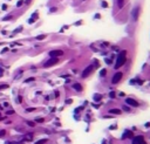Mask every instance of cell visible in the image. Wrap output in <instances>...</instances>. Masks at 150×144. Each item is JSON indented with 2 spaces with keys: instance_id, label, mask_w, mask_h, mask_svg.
Segmentation results:
<instances>
[{
  "instance_id": "26",
  "label": "cell",
  "mask_w": 150,
  "mask_h": 144,
  "mask_svg": "<svg viewBox=\"0 0 150 144\" xmlns=\"http://www.w3.org/2000/svg\"><path fill=\"white\" fill-rule=\"evenodd\" d=\"M32 81H34V77H29V79H27L26 82H32Z\"/></svg>"
},
{
  "instance_id": "8",
  "label": "cell",
  "mask_w": 150,
  "mask_h": 144,
  "mask_svg": "<svg viewBox=\"0 0 150 144\" xmlns=\"http://www.w3.org/2000/svg\"><path fill=\"white\" fill-rule=\"evenodd\" d=\"M138 13H139V8H138V7H135L134 12H133V16H134V20H135V21L138 19Z\"/></svg>"
},
{
  "instance_id": "14",
  "label": "cell",
  "mask_w": 150,
  "mask_h": 144,
  "mask_svg": "<svg viewBox=\"0 0 150 144\" xmlns=\"http://www.w3.org/2000/svg\"><path fill=\"white\" fill-rule=\"evenodd\" d=\"M117 2H118V7H120V8H122V7H123L124 0H117Z\"/></svg>"
},
{
  "instance_id": "32",
  "label": "cell",
  "mask_w": 150,
  "mask_h": 144,
  "mask_svg": "<svg viewBox=\"0 0 150 144\" xmlns=\"http://www.w3.org/2000/svg\"><path fill=\"white\" fill-rule=\"evenodd\" d=\"M123 109H124V110H125V111H129V110H130V109H129V108H128V107H124V108H123Z\"/></svg>"
},
{
  "instance_id": "27",
  "label": "cell",
  "mask_w": 150,
  "mask_h": 144,
  "mask_svg": "<svg viewBox=\"0 0 150 144\" xmlns=\"http://www.w3.org/2000/svg\"><path fill=\"white\" fill-rule=\"evenodd\" d=\"M27 124H28V125H31V127H34V124H35V123L34 122H27Z\"/></svg>"
},
{
  "instance_id": "11",
  "label": "cell",
  "mask_w": 150,
  "mask_h": 144,
  "mask_svg": "<svg viewBox=\"0 0 150 144\" xmlns=\"http://www.w3.org/2000/svg\"><path fill=\"white\" fill-rule=\"evenodd\" d=\"M73 87H74L75 90H77V91H81L82 89H83V88H82V85H81L80 83H75V84L73 85Z\"/></svg>"
},
{
  "instance_id": "5",
  "label": "cell",
  "mask_w": 150,
  "mask_h": 144,
  "mask_svg": "<svg viewBox=\"0 0 150 144\" xmlns=\"http://www.w3.org/2000/svg\"><path fill=\"white\" fill-rule=\"evenodd\" d=\"M49 55H50V58H58V56H62V55H63V52L60 50V49H58V50H52V52L49 53Z\"/></svg>"
},
{
  "instance_id": "10",
  "label": "cell",
  "mask_w": 150,
  "mask_h": 144,
  "mask_svg": "<svg viewBox=\"0 0 150 144\" xmlns=\"http://www.w3.org/2000/svg\"><path fill=\"white\" fill-rule=\"evenodd\" d=\"M129 137H133V132L131 131H125L122 136V138H129Z\"/></svg>"
},
{
  "instance_id": "29",
  "label": "cell",
  "mask_w": 150,
  "mask_h": 144,
  "mask_svg": "<svg viewBox=\"0 0 150 144\" xmlns=\"http://www.w3.org/2000/svg\"><path fill=\"white\" fill-rule=\"evenodd\" d=\"M102 5H103V7H108V4L106 2V1H103V4H102Z\"/></svg>"
},
{
  "instance_id": "12",
  "label": "cell",
  "mask_w": 150,
  "mask_h": 144,
  "mask_svg": "<svg viewBox=\"0 0 150 144\" xmlns=\"http://www.w3.org/2000/svg\"><path fill=\"white\" fill-rule=\"evenodd\" d=\"M37 18H38V13H34V14H33V16L31 18V19H29V22H31V24H32V22H34Z\"/></svg>"
},
{
  "instance_id": "28",
  "label": "cell",
  "mask_w": 150,
  "mask_h": 144,
  "mask_svg": "<svg viewBox=\"0 0 150 144\" xmlns=\"http://www.w3.org/2000/svg\"><path fill=\"white\" fill-rule=\"evenodd\" d=\"M37 122H43V118H37Z\"/></svg>"
},
{
  "instance_id": "22",
  "label": "cell",
  "mask_w": 150,
  "mask_h": 144,
  "mask_svg": "<svg viewBox=\"0 0 150 144\" xmlns=\"http://www.w3.org/2000/svg\"><path fill=\"white\" fill-rule=\"evenodd\" d=\"M6 114H7V115H12V114H14V110H8Z\"/></svg>"
},
{
  "instance_id": "30",
  "label": "cell",
  "mask_w": 150,
  "mask_h": 144,
  "mask_svg": "<svg viewBox=\"0 0 150 144\" xmlns=\"http://www.w3.org/2000/svg\"><path fill=\"white\" fill-rule=\"evenodd\" d=\"M7 50H8V48H4V49H2V52H1V53H6V52H7Z\"/></svg>"
},
{
  "instance_id": "18",
  "label": "cell",
  "mask_w": 150,
  "mask_h": 144,
  "mask_svg": "<svg viewBox=\"0 0 150 144\" xmlns=\"http://www.w3.org/2000/svg\"><path fill=\"white\" fill-rule=\"evenodd\" d=\"M5 135H6V131H5V130H0V138H1V137H4Z\"/></svg>"
},
{
  "instance_id": "16",
  "label": "cell",
  "mask_w": 150,
  "mask_h": 144,
  "mask_svg": "<svg viewBox=\"0 0 150 144\" xmlns=\"http://www.w3.org/2000/svg\"><path fill=\"white\" fill-rule=\"evenodd\" d=\"M26 137H27V141H32V138H33V135H32V133H28V135H27V136H26Z\"/></svg>"
},
{
  "instance_id": "24",
  "label": "cell",
  "mask_w": 150,
  "mask_h": 144,
  "mask_svg": "<svg viewBox=\"0 0 150 144\" xmlns=\"http://www.w3.org/2000/svg\"><path fill=\"white\" fill-rule=\"evenodd\" d=\"M10 19H12V15H8V16H6V18H4V21L5 20H10Z\"/></svg>"
},
{
  "instance_id": "6",
  "label": "cell",
  "mask_w": 150,
  "mask_h": 144,
  "mask_svg": "<svg viewBox=\"0 0 150 144\" xmlns=\"http://www.w3.org/2000/svg\"><path fill=\"white\" fill-rule=\"evenodd\" d=\"M133 144H144V138L143 136H136L133 141Z\"/></svg>"
},
{
  "instance_id": "2",
  "label": "cell",
  "mask_w": 150,
  "mask_h": 144,
  "mask_svg": "<svg viewBox=\"0 0 150 144\" xmlns=\"http://www.w3.org/2000/svg\"><path fill=\"white\" fill-rule=\"evenodd\" d=\"M122 76H123V75H122V73H121V72H117L116 74H115L114 76H112V82L114 83V84H116V83H118V82L121 81V79H122Z\"/></svg>"
},
{
  "instance_id": "31",
  "label": "cell",
  "mask_w": 150,
  "mask_h": 144,
  "mask_svg": "<svg viewBox=\"0 0 150 144\" xmlns=\"http://www.w3.org/2000/svg\"><path fill=\"white\" fill-rule=\"evenodd\" d=\"M2 10H4V11L7 10V5H2Z\"/></svg>"
},
{
  "instance_id": "9",
  "label": "cell",
  "mask_w": 150,
  "mask_h": 144,
  "mask_svg": "<svg viewBox=\"0 0 150 144\" xmlns=\"http://www.w3.org/2000/svg\"><path fill=\"white\" fill-rule=\"evenodd\" d=\"M109 112H110V114H114V115H120V114L122 112V110H120V109H110Z\"/></svg>"
},
{
  "instance_id": "21",
  "label": "cell",
  "mask_w": 150,
  "mask_h": 144,
  "mask_svg": "<svg viewBox=\"0 0 150 144\" xmlns=\"http://www.w3.org/2000/svg\"><path fill=\"white\" fill-rule=\"evenodd\" d=\"M22 4H24V1H22V0H20V1H18V4H16V6H18V7H20V6H21Z\"/></svg>"
},
{
  "instance_id": "13",
  "label": "cell",
  "mask_w": 150,
  "mask_h": 144,
  "mask_svg": "<svg viewBox=\"0 0 150 144\" xmlns=\"http://www.w3.org/2000/svg\"><path fill=\"white\" fill-rule=\"evenodd\" d=\"M47 143V138H43V139H40V141H38L35 144H45Z\"/></svg>"
},
{
  "instance_id": "33",
  "label": "cell",
  "mask_w": 150,
  "mask_h": 144,
  "mask_svg": "<svg viewBox=\"0 0 150 144\" xmlns=\"http://www.w3.org/2000/svg\"><path fill=\"white\" fill-rule=\"evenodd\" d=\"M1 120H2V118H0V121H1Z\"/></svg>"
},
{
  "instance_id": "20",
  "label": "cell",
  "mask_w": 150,
  "mask_h": 144,
  "mask_svg": "<svg viewBox=\"0 0 150 144\" xmlns=\"http://www.w3.org/2000/svg\"><path fill=\"white\" fill-rule=\"evenodd\" d=\"M106 74H107V70H106V69H102L101 70V75H102V76H104Z\"/></svg>"
},
{
  "instance_id": "1",
  "label": "cell",
  "mask_w": 150,
  "mask_h": 144,
  "mask_svg": "<svg viewBox=\"0 0 150 144\" xmlns=\"http://www.w3.org/2000/svg\"><path fill=\"white\" fill-rule=\"evenodd\" d=\"M125 61H127V52L123 50V52H121L120 55L117 56V60H116V63H115V68L118 69L120 67H122L124 63H125Z\"/></svg>"
},
{
  "instance_id": "3",
  "label": "cell",
  "mask_w": 150,
  "mask_h": 144,
  "mask_svg": "<svg viewBox=\"0 0 150 144\" xmlns=\"http://www.w3.org/2000/svg\"><path fill=\"white\" fill-rule=\"evenodd\" d=\"M58 62H59V61H58L56 58H52V59L48 60L46 63L43 64V67H45V68H48V67H52V66H54V64H56Z\"/></svg>"
},
{
  "instance_id": "25",
  "label": "cell",
  "mask_w": 150,
  "mask_h": 144,
  "mask_svg": "<svg viewBox=\"0 0 150 144\" xmlns=\"http://www.w3.org/2000/svg\"><path fill=\"white\" fill-rule=\"evenodd\" d=\"M21 29H22V27H19L18 29H15V31H14V34H15V33H18V32H20Z\"/></svg>"
},
{
  "instance_id": "19",
  "label": "cell",
  "mask_w": 150,
  "mask_h": 144,
  "mask_svg": "<svg viewBox=\"0 0 150 144\" xmlns=\"http://www.w3.org/2000/svg\"><path fill=\"white\" fill-rule=\"evenodd\" d=\"M45 37H46V35H39L37 39L38 40H42V39H45Z\"/></svg>"
},
{
  "instance_id": "17",
  "label": "cell",
  "mask_w": 150,
  "mask_h": 144,
  "mask_svg": "<svg viewBox=\"0 0 150 144\" xmlns=\"http://www.w3.org/2000/svg\"><path fill=\"white\" fill-rule=\"evenodd\" d=\"M8 88V84H1L0 85V90H2V89H7Z\"/></svg>"
},
{
  "instance_id": "23",
  "label": "cell",
  "mask_w": 150,
  "mask_h": 144,
  "mask_svg": "<svg viewBox=\"0 0 150 144\" xmlns=\"http://www.w3.org/2000/svg\"><path fill=\"white\" fill-rule=\"evenodd\" d=\"M109 96H110L112 98H114V97H115V93H114V91H112V93L109 94Z\"/></svg>"
},
{
  "instance_id": "7",
  "label": "cell",
  "mask_w": 150,
  "mask_h": 144,
  "mask_svg": "<svg viewBox=\"0 0 150 144\" xmlns=\"http://www.w3.org/2000/svg\"><path fill=\"white\" fill-rule=\"evenodd\" d=\"M127 103H128L129 106H131V107H138L139 103L137 101H135V100H133V98H127Z\"/></svg>"
},
{
  "instance_id": "15",
  "label": "cell",
  "mask_w": 150,
  "mask_h": 144,
  "mask_svg": "<svg viewBox=\"0 0 150 144\" xmlns=\"http://www.w3.org/2000/svg\"><path fill=\"white\" fill-rule=\"evenodd\" d=\"M101 98H102L101 95H94V100H95V101H100Z\"/></svg>"
},
{
  "instance_id": "4",
  "label": "cell",
  "mask_w": 150,
  "mask_h": 144,
  "mask_svg": "<svg viewBox=\"0 0 150 144\" xmlns=\"http://www.w3.org/2000/svg\"><path fill=\"white\" fill-rule=\"evenodd\" d=\"M93 70H94V66H88L86 69H85V72L82 73V76H83V77H87V76H89Z\"/></svg>"
}]
</instances>
